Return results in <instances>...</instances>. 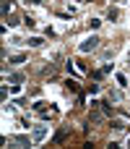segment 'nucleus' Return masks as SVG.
I'll use <instances>...</instances> for the list:
<instances>
[{
  "mask_svg": "<svg viewBox=\"0 0 130 149\" xmlns=\"http://www.w3.org/2000/svg\"><path fill=\"white\" fill-rule=\"evenodd\" d=\"M99 42H102V39H99V37H94V34H91V37H89V39H83V42H81V45H78V50H81V52H94V50H96V47H99Z\"/></svg>",
  "mask_w": 130,
  "mask_h": 149,
  "instance_id": "f257e3e1",
  "label": "nucleus"
},
{
  "mask_svg": "<svg viewBox=\"0 0 130 149\" xmlns=\"http://www.w3.org/2000/svg\"><path fill=\"white\" fill-rule=\"evenodd\" d=\"M31 139H34V141H44V139H47V126H34Z\"/></svg>",
  "mask_w": 130,
  "mask_h": 149,
  "instance_id": "f03ea898",
  "label": "nucleus"
},
{
  "mask_svg": "<svg viewBox=\"0 0 130 149\" xmlns=\"http://www.w3.org/2000/svg\"><path fill=\"white\" fill-rule=\"evenodd\" d=\"M0 10H3V16L8 18V16H10V10H13V3H10V0H3V5H0Z\"/></svg>",
  "mask_w": 130,
  "mask_h": 149,
  "instance_id": "7ed1b4c3",
  "label": "nucleus"
},
{
  "mask_svg": "<svg viewBox=\"0 0 130 149\" xmlns=\"http://www.w3.org/2000/svg\"><path fill=\"white\" fill-rule=\"evenodd\" d=\"M65 139H68V128H60V131L55 134V141L60 144V141H65Z\"/></svg>",
  "mask_w": 130,
  "mask_h": 149,
  "instance_id": "20e7f679",
  "label": "nucleus"
},
{
  "mask_svg": "<svg viewBox=\"0 0 130 149\" xmlns=\"http://www.w3.org/2000/svg\"><path fill=\"white\" fill-rule=\"evenodd\" d=\"M10 141H13V144H18V147H29V139H26V136H13Z\"/></svg>",
  "mask_w": 130,
  "mask_h": 149,
  "instance_id": "39448f33",
  "label": "nucleus"
},
{
  "mask_svg": "<svg viewBox=\"0 0 130 149\" xmlns=\"http://www.w3.org/2000/svg\"><path fill=\"white\" fill-rule=\"evenodd\" d=\"M109 126H112V128H115L117 134H122V131H125V123H122V120H112Z\"/></svg>",
  "mask_w": 130,
  "mask_h": 149,
  "instance_id": "423d86ee",
  "label": "nucleus"
},
{
  "mask_svg": "<svg viewBox=\"0 0 130 149\" xmlns=\"http://www.w3.org/2000/svg\"><path fill=\"white\" fill-rule=\"evenodd\" d=\"M65 86H68L70 92H81V89H78V81H73V79H68V81H65Z\"/></svg>",
  "mask_w": 130,
  "mask_h": 149,
  "instance_id": "0eeeda50",
  "label": "nucleus"
},
{
  "mask_svg": "<svg viewBox=\"0 0 130 149\" xmlns=\"http://www.w3.org/2000/svg\"><path fill=\"white\" fill-rule=\"evenodd\" d=\"M117 16H120V10H117V8H109V10H107V18H109V21H115Z\"/></svg>",
  "mask_w": 130,
  "mask_h": 149,
  "instance_id": "6e6552de",
  "label": "nucleus"
},
{
  "mask_svg": "<svg viewBox=\"0 0 130 149\" xmlns=\"http://www.w3.org/2000/svg\"><path fill=\"white\" fill-rule=\"evenodd\" d=\"M10 81L18 86V84H23V76H21V73H10Z\"/></svg>",
  "mask_w": 130,
  "mask_h": 149,
  "instance_id": "1a4fd4ad",
  "label": "nucleus"
},
{
  "mask_svg": "<svg viewBox=\"0 0 130 149\" xmlns=\"http://www.w3.org/2000/svg\"><path fill=\"white\" fill-rule=\"evenodd\" d=\"M29 45H31V47H39V45H42V37H31Z\"/></svg>",
  "mask_w": 130,
  "mask_h": 149,
  "instance_id": "9d476101",
  "label": "nucleus"
},
{
  "mask_svg": "<svg viewBox=\"0 0 130 149\" xmlns=\"http://www.w3.org/2000/svg\"><path fill=\"white\" fill-rule=\"evenodd\" d=\"M23 60H26L23 55H13V58H10V63H13V65H18V63H23Z\"/></svg>",
  "mask_w": 130,
  "mask_h": 149,
  "instance_id": "9b49d317",
  "label": "nucleus"
},
{
  "mask_svg": "<svg viewBox=\"0 0 130 149\" xmlns=\"http://www.w3.org/2000/svg\"><path fill=\"white\" fill-rule=\"evenodd\" d=\"M115 79H117V84H120V86H128V79H125V76H122V73H117V76H115Z\"/></svg>",
  "mask_w": 130,
  "mask_h": 149,
  "instance_id": "f8f14e48",
  "label": "nucleus"
},
{
  "mask_svg": "<svg viewBox=\"0 0 130 149\" xmlns=\"http://www.w3.org/2000/svg\"><path fill=\"white\" fill-rule=\"evenodd\" d=\"M109 100H112V102H120L122 94H120V92H109Z\"/></svg>",
  "mask_w": 130,
  "mask_h": 149,
  "instance_id": "ddd939ff",
  "label": "nucleus"
},
{
  "mask_svg": "<svg viewBox=\"0 0 130 149\" xmlns=\"http://www.w3.org/2000/svg\"><path fill=\"white\" fill-rule=\"evenodd\" d=\"M34 110H39V113H47V102H36V105H34Z\"/></svg>",
  "mask_w": 130,
  "mask_h": 149,
  "instance_id": "4468645a",
  "label": "nucleus"
},
{
  "mask_svg": "<svg viewBox=\"0 0 130 149\" xmlns=\"http://www.w3.org/2000/svg\"><path fill=\"white\" fill-rule=\"evenodd\" d=\"M23 24H26V26H29V29H31V26H36V21H34V18H31V16H26V18H23Z\"/></svg>",
  "mask_w": 130,
  "mask_h": 149,
  "instance_id": "2eb2a0df",
  "label": "nucleus"
},
{
  "mask_svg": "<svg viewBox=\"0 0 130 149\" xmlns=\"http://www.w3.org/2000/svg\"><path fill=\"white\" fill-rule=\"evenodd\" d=\"M23 3H42V0H23Z\"/></svg>",
  "mask_w": 130,
  "mask_h": 149,
  "instance_id": "dca6fc26",
  "label": "nucleus"
}]
</instances>
